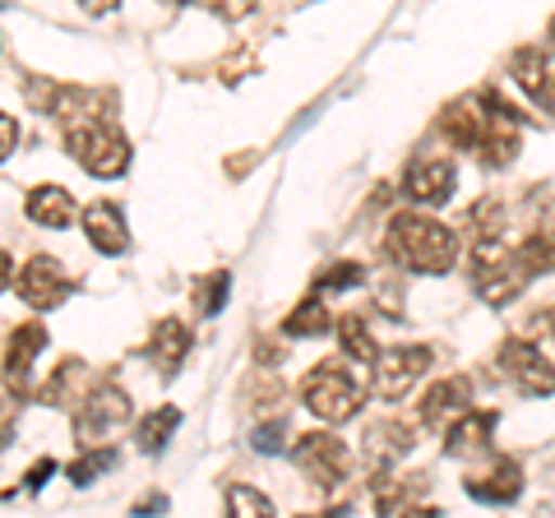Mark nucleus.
Instances as JSON below:
<instances>
[{"instance_id": "obj_20", "label": "nucleus", "mask_w": 555, "mask_h": 518, "mask_svg": "<svg viewBox=\"0 0 555 518\" xmlns=\"http://www.w3.org/2000/svg\"><path fill=\"white\" fill-rule=\"evenodd\" d=\"M338 342H343V357L347 361H357V366H375L379 357V342L371 338V329H366V320H357V315H343L338 320Z\"/></svg>"}, {"instance_id": "obj_10", "label": "nucleus", "mask_w": 555, "mask_h": 518, "mask_svg": "<svg viewBox=\"0 0 555 518\" xmlns=\"http://www.w3.org/2000/svg\"><path fill=\"white\" fill-rule=\"evenodd\" d=\"M14 287H20V297L33 310H56L69 297V287H75V283L65 279V269L51 255H33L28 264L20 269V283H14Z\"/></svg>"}, {"instance_id": "obj_4", "label": "nucleus", "mask_w": 555, "mask_h": 518, "mask_svg": "<svg viewBox=\"0 0 555 518\" xmlns=\"http://www.w3.org/2000/svg\"><path fill=\"white\" fill-rule=\"evenodd\" d=\"M61 134H65L69 158H75L83 171H89V177H102V181L126 177V167H130V144H126V134L107 126V120H83V126H69V130H61Z\"/></svg>"}, {"instance_id": "obj_15", "label": "nucleus", "mask_w": 555, "mask_h": 518, "mask_svg": "<svg viewBox=\"0 0 555 518\" xmlns=\"http://www.w3.org/2000/svg\"><path fill=\"white\" fill-rule=\"evenodd\" d=\"M47 348V329L42 324H20V329H10V342H5V375H10V389L28 385V366L33 357H38Z\"/></svg>"}, {"instance_id": "obj_6", "label": "nucleus", "mask_w": 555, "mask_h": 518, "mask_svg": "<svg viewBox=\"0 0 555 518\" xmlns=\"http://www.w3.org/2000/svg\"><path fill=\"white\" fill-rule=\"evenodd\" d=\"M426 371H430V348H422V342H403V348H389L375 361L371 389H375V399L398 403L416 389V379H422Z\"/></svg>"}, {"instance_id": "obj_28", "label": "nucleus", "mask_w": 555, "mask_h": 518, "mask_svg": "<svg viewBox=\"0 0 555 518\" xmlns=\"http://www.w3.org/2000/svg\"><path fill=\"white\" fill-rule=\"evenodd\" d=\"M250 444L259 449V454H278V444H283V422H264L250 436Z\"/></svg>"}, {"instance_id": "obj_25", "label": "nucleus", "mask_w": 555, "mask_h": 518, "mask_svg": "<svg viewBox=\"0 0 555 518\" xmlns=\"http://www.w3.org/2000/svg\"><path fill=\"white\" fill-rule=\"evenodd\" d=\"M228 287H232V273L228 269L208 273V283H199V292H195V306L204 310V315H218L222 301H228Z\"/></svg>"}, {"instance_id": "obj_7", "label": "nucleus", "mask_w": 555, "mask_h": 518, "mask_svg": "<svg viewBox=\"0 0 555 518\" xmlns=\"http://www.w3.org/2000/svg\"><path fill=\"white\" fill-rule=\"evenodd\" d=\"M297 468L315 481V487L334 491L343 487L347 468H352V454H347V444L338 436H328V430H315V436H301L297 440Z\"/></svg>"}, {"instance_id": "obj_8", "label": "nucleus", "mask_w": 555, "mask_h": 518, "mask_svg": "<svg viewBox=\"0 0 555 518\" xmlns=\"http://www.w3.org/2000/svg\"><path fill=\"white\" fill-rule=\"evenodd\" d=\"M500 366H505V375L514 379V389L528 393V399H546V393H555V366L524 338H509L505 348H500Z\"/></svg>"}, {"instance_id": "obj_9", "label": "nucleus", "mask_w": 555, "mask_h": 518, "mask_svg": "<svg viewBox=\"0 0 555 518\" xmlns=\"http://www.w3.org/2000/svg\"><path fill=\"white\" fill-rule=\"evenodd\" d=\"M403 195L426 204V209H436L454 195V163L440 158V153H416L403 171Z\"/></svg>"}, {"instance_id": "obj_3", "label": "nucleus", "mask_w": 555, "mask_h": 518, "mask_svg": "<svg viewBox=\"0 0 555 518\" xmlns=\"http://www.w3.org/2000/svg\"><path fill=\"white\" fill-rule=\"evenodd\" d=\"M467 279H473V292L491 306L514 301L518 292L528 287L532 264L524 259V250L500 246V241H477L473 246V264H467Z\"/></svg>"}, {"instance_id": "obj_24", "label": "nucleus", "mask_w": 555, "mask_h": 518, "mask_svg": "<svg viewBox=\"0 0 555 518\" xmlns=\"http://www.w3.org/2000/svg\"><path fill=\"white\" fill-rule=\"evenodd\" d=\"M228 518H273V500L236 481V487H228Z\"/></svg>"}, {"instance_id": "obj_26", "label": "nucleus", "mask_w": 555, "mask_h": 518, "mask_svg": "<svg viewBox=\"0 0 555 518\" xmlns=\"http://www.w3.org/2000/svg\"><path fill=\"white\" fill-rule=\"evenodd\" d=\"M116 463V454L112 449H98V454H83L75 468H69V481H75V487H89V477H98L102 468H112Z\"/></svg>"}, {"instance_id": "obj_12", "label": "nucleus", "mask_w": 555, "mask_h": 518, "mask_svg": "<svg viewBox=\"0 0 555 518\" xmlns=\"http://www.w3.org/2000/svg\"><path fill=\"white\" fill-rule=\"evenodd\" d=\"M467 495L486 500V505H514V500L524 495V468H518L509 454H500L486 463V472L467 477Z\"/></svg>"}, {"instance_id": "obj_30", "label": "nucleus", "mask_w": 555, "mask_h": 518, "mask_svg": "<svg viewBox=\"0 0 555 518\" xmlns=\"http://www.w3.org/2000/svg\"><path fill=\"white\" fill-rule=\"evenodd\" d=\"M403 518H436V509H408Z\"/></svg>"}, {"instance_id": "obj_16", "label": "nucleus", "mask_w": 555, "mask_h": 518, "mask_svg": "<svg viewBox=\"0 0 555 518\" xmlns=\"http://www.w3.org/2000/svg\"><path fill=\"white\" fill-rule=\"evenodd\" d=\"M24 213L28 222H38V228H69V218H75V199H69L65 185H33L28 199H24Z\"/></svg>"}, {"instance_id": "obj_22", "label": "nucleus", "mask_w": 555, "mask_h": 518, "mask_svg": "<svg viewBox=\"0 0 555 518\" xmlns=\"http://www.w3.org/2000/svg\"><path fill=\"white\" fill-rule=\"evenodd\" d=\"M75 389H98V385H89V375H83V361H61V371H51V379L42 385V393H38V403H69L75 399Z\"/></svg>"}, {"instance_id": "obj_23", "label": "nucleus", "mask_w": 555, "mask_h": 518, "mask_svg": "<svg viewBox=\"0 0 555 518\" xmlns=\"http://www.w3.org/2000/svg\"><path fill=\"white\" fill-rule=\"evenodd\" d=\"M324 329H328V310H324L320 297H306V301L283 320V334H287V338H315V334H324Z\"/></svg>"}, {"instance_id": "obj_31", "label": "nucleus", "mask_w": 555, "mask_h": 518, "mask_svg": "<svg viewBox=\"0 0 555 518\" xmlns=\"http://www.w3.org/2000/svg\"><path fill=\"white\" fill-rule=\"evenodd\" d=\"M343 514H347V509H328V514H320V518H343Z\"/></svg>"}, {"instance_id": "obj_14", "label": "nucleus", "mask_w": 555, "mask_h": 518, "mask_svg": "<svg viewBox=\"0 0 555 518\" xmlns=\"http://www.w3.org/2000/svg\"><path fill=\"white\" fill-rule=\"evenodd\" d=\"M83 236H89V246L102 250V255H126L130 250V228L126 218H120L116 204H89V213H83Z\"/></svg>"}, {"instance_id": "obj_18", "label": "nucleus", "mask_w": 555, "mask_h": 518, "mask_svg": "<svg viewBox=\"0 0 555 518\" xmlns=\"http://www.w3.org/2000/svg\"><path fill=\"white\" fill-rule=\"evenodd\" d=\"M491 430H495V412H463V417L444 430V449L449 454H481V449H491Z\"/></svg>"}, {"instance_id": "obj_17", "label": "nucleus", "mask_w": 555, "mask_h": 518, "mask_svg": "<svg viewBox=\"0 0 555 518\" xmlns=\"http://www.w3.org/2000/svg\"><path fill=\"white\" fill-rule=\"evenodd\" d=\"M190 352V329L181 320H163L153 324V338H149V361L158 366V375H177L181 361Z\"/></svg>"}, {"instance_id": "obj_1", "label": "nucleus", "mask_w": 555, "mask_h": 518, "mask_svg": "<svg viewBox=\"0 0 555 518\" xmlns=\"http://www.w3.org/2000/svg\"><path fill=\"white\" fill-rule=\"evenodd\" d=\"M385 250L412 273H449L459 264V236L430 213H393Z\"/></svg>"}, {"instance_id": "obj_13", "label": "nucleus", "mask_w": 555, "mask_h": 518, "mask_svg": "<svg viewBox=\"0 0 555 518\" xmlns=\"http://www.w3.org/2000/svg\"><path fill=\"white\" fill-rule=\"evenodd\" d=\"M467 393H473V385H467L463 375H444L436 379V385L426 389V399H422V422L426 426H454L463 417V407H467Z\"/></svg>"}, {"instance_id": "obj_11", "label": "nucleus", "mask_w": 555, "mask_h": 518, "mask_svg": "<svg viewBox=\"0 0 555 518\" xmlns=\"http://www.w3.org/2000/svg\"><path fill=\"white\" fill-rule=\"evenodd\" d=\"M509 75L528 98H537L542 107H555V47H518L509 56Z\"/></svg>"}, {"instance_id": "obj_29", "label": "nucleus", "mask_w": 555, "mask_h": 518, "mask_svg": "<svg viewBox=\"0 0 555 518\" xmlns=\"http://www.w3.org/2000/svg\"><path fill=\"white\" fill-rule=\"evenodd\" d=\"M5 153H14V116H5Z\"/></svg>"}, {"instance_id": "obj_5", "label": "nucleus", "mask_w": 555, "mask_h": 518, "mask_svg": "<svg viewBox=\"0 0 555 518\" xmlns=\"http://www.w3.org/2000/svg\"><path fill=\"white\" fill-rule=\"evenodd\" d=\"M130 393L120 389V385H98L83 393V403H79V417H75V436L79 444H102V440H112L116 430H126L130 426Z\"/></svg>"}, {"instance_id": "obj_2", "label": "nucleus", "mask_w": 555, "mask_h": 518, "mask_svg": "<svg viewBox=\"0 0 555 518\" xmlns=\"http://www.w3.org/2000/svg\"><path fill=\"white\" fill-rule=\"evenodd\" d=\"M366 393H371V379L347 357H328L320 366H310L301 379V403L315 412L324 426H338L352 417V412H361Z\"/></svg>"}, {"instance_id": "obj_19", "label": "nucleus", "mask_w": 555, "mask_h": 518, "mask_svg": "<svg viewBox=\"0 0 555 518\" xmlns=\"http://www.w3.org/2000/svg\"><path fill=\"white\" fill-rule=\"evenodd\" d=\"M361 449L371 454L375 468H385V463L403 458L408 449H412V430H408L403 422H375V426L366 430V440H361Z\"/></svg>"}, {"instance_id": "obj_21", "label": "nucleus", "mask_w": 555, "mask_h": 518, "mask_svg": "<svg viewBox=\"0 0 555 518\" xmlns=\"http://www.w3.org/2000/svg\"><path fill=\"white\" fill-rule=\"evenodd\" d=\"M177 426H181V412L171 407V403H167V407H153L149 417L134 426V440H139V449H144V454H163Z\"/></svg>"}, {"instance_id": "obj_27", "label": "nucleus", "mask_w": 555, "mask_h": 518, "mask_svg": "<svg viewBox=\"0 0 555 518\" xmlns=\"http://www.w3.org/2000/svg\"><path fill=\"white\" fill-rule=\"evenodd\" d=\"M357 283H361V269L338 264V269H328L324 279H315V292H343V287H357Z\"/></svg>"}]
</instances>
